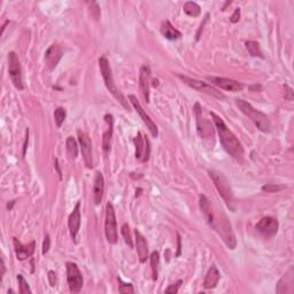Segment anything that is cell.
<instances>
[{
    "instance_id": "31",
    "label": "cell",
    "mask_w": 294,
    "mask_h": 294,
    "mask_svg": "<svg viewBox=\"0 0 294 294\" xmlns=\"http://www.w3.org/2000/svg\"><path fill=\"white\" fill-rule=\"evenodd\" d=\"M66 117H67V111L65 108L62 107L56 108L55 111H54V121H55V124L57 128H61L63 122H65Z\"/></svg>"
},
{
    "instance_id": "5",
    "label": "cell",
    "mask_w": 294,
    "mask_h": 294,
    "mask_svg": "<svg viewBox=\"0 0 294 294\" xmlns=\"http://www.w3.org/2000/svg\"><path fill=\"white\" fill-rule=\"evenodd\" d=\"M209 175H210V178H212V181L214 182V184H215L217 191H219L220 196L222 197V199L224 200V202L226 203V206L235 212L236 199H235V196H233L232 188L230 186L229 181L226 180V177L222 174V172L210 170Z\"/></svg>"
},
{
    "instance_id": "27",
    "label": "cell",
    "mask_w": 294,
    "mask_h": 294,
    "mask_svg": "<svg viewBox=\"0 0 294 294\" xmlns=\"http://www.w3.org/2000/svg\"><path fill=\"white\" fill-rule=\"evenodd\" d=\"M183 9L185 12V14H187L188 17L191 18H197L199 17L201 13V8L200 6L194 1H186L183 6Z\"/></svg>"
},
{
    "instance_id": "22",
    "label": "cell",
    "mask_w": 294,
    "mask_h": 294,
    "mask_svg": "<svg viewBox=\"0 0 294 294\" xmlns=\"http://www.w3.org/2000/svg\"><path fill=\"white\" fill-rule=\"evenodd\" d=\"M136 235V246H137V254H138L139 261L144 263L148 257V246H147L146 239L144 236L140 233L138 230L135 231Z\"/></svg>"
},
{
    "instance_id": "6",
    "label": "cell",
    "mask_w": 294,
    "mask_h": 294,
    "mask_svg": "<svg viewBox=\"0 0 294 294\" xmlns=\"http://www.w3.org/2000/svg\"><path fill=\"white\" fill-rule=\"evenodd\" d=\"M105 233H106L107 241L110 244H116L119 240L117 235V223L115 209L111 202H107L106 206V220H105Z\"/></svg>"
},
{
    "instance_id": "10",
    "label": "cell",
    "mask_w": 294,
    "mask_h": 294,
    "mask_svg": "<svg viewBox=\"0 0 294 294\" xmlns=\"http://www.w3.org/2000/svg\"><path fill=\"white\" fill-rule=\"evenodd\" d=\"M78 140H79V145H81L83 159H84L86 167L89 169L93 168V156H92L91 139L89 138V136L86 135V133L82 132V131H78Z\"/></svg>"
},
{
    "instance_id": "1",
    "label": "cell",
    "mask_w": 294,
    "mask_h": 294,
    "mask_svg": "<svg viewBox=\"0 0 294 294\" xmlns=\"http://www.w3.org/2000/svg\"><path fill=\"white\" fill-rule=\"evenodd\" d=\"M210 115H212L214 123H215L217 133H219L220 137V142L222 144L223 148L233 159L241 162L242 159H244V148H242L240 142L235 136V133L225 126L224 121L220 119V116H217L215 113H210Z\"/></svg>"
},
{
    "instance_id": "20",
    "label": "cell",
    "mask_w": 294,
    "mask_h": 294,
    "mask_svg": "<svg viewBox=\"0 0 294 294\" xmlns=\"http://www.w3.org/2000/svg\"><path fill=\"white\" fill-rule=\"evenodd\" d=\"M105 192V180L104 176L100 171H97L94 178V185H93V200L94 203L100 204L102 201V197H104Z\"/></svg>"
},
{
    "instance_id": "19",
    "label": "cell",
    "mask_w": 294,
    "mask_h": 294,
    "mask_svg": "<svg viewBox=\"0 0 294 294\" xmlns=\"http://www.w3.org/2000/svg\"><path fill=\"white\" fill-rule=\"evenodd\" d=\"M276 292L282 294V293H293L294 292V274H293V268H290L289 271L280 278V280L277 284Z\"/></svg>"
},
{
    "instance_id": "41",
    "label": "cell",
    "mask_w": 294,
    "mask_h": 294,
    "mask_svg": "<svg viewBox=\"0 0 294 294\" xmlns=\"http://www.w3.org/2000/svg\"><path fill=\"white\" fill-rule=\"evenodd\" d=\"M6 273V266H5V261L4 258H1V274H0V279L2 280V277H4V275Z\"/></svg>"
},
{
    "instance_id": "29",
    "label": "cell",
    "mask_w": 294,
    "mask_h": 294,
    "mask_svg": "<svg viewBox=\"0 0 294 294\" xmlns=\"http://www.w3.org/2000/svg\"><path fill=\"white\" fill-rule=\"evenodd\" d=\"M246 49H247L248 53L251 54L252 56H258L261 57V59H263V54H262L260 44H258L257 41H253V40L246 41Z\"/></svg>"
},
{
    "instance_id": "34",
    "label": "cell",
    "mask_w": 294,
    "mask_h": 294,
    "mask_svg": "<svg viewBox=\"0 0 294 294\" xmlns=\"http://www.w3.org/2000/svg\"><path fill=\"white\" fill-rule=\"evenodd\" d=\"M119 283H120L119 290H120L121 293H128V294H129V293H133V292H135L132 284L123 283V280L121 279V278H119Z\"/></svg>"
},
{
    "instance_id": "13",
    "label": "cell",
    "mask_w": 294,
    "mask_h": 294,
    "mask_svg": "<svg viewBox=\"0 0 294 294\" xmlns=\"http://www.w3.org/2000/svg\"><path fill=\"white\" fill-rule=\"evenodd\" d=\"M278 228H279V224H278L277 220L270 216L263 217L257 224V230L264 237H274L278 231Z\"/></svg>"
},
{
    "instance_id": "4",
    "label": "cell",
    "mask_w": 294,
    "mask_h": 294,
    "mask_svg": "<svg viewBox=\"0 0 294 294\" xmlns=\"http://www.w3.org/2000/svg\"><path fill=\"white\" fill-rule=\"evenodd\" d=\"M236 105H237L239 110H240L248 119L252 120V122L257 127L258 130L262 131V132H269L270 121L266 114L255 110L251 104H248V102L245 100H241V99H237V100H236Z\"/></svg>"
},
{
    "instance_id": "16",
    "label": "cell",
    "mask_w": 294,
    "mask_h": 294,
    "mask_svg": "<svg viewBox=\"0 0 294 294\" xmlns=\"http://www.w3.org/2000/svg\"><path fill=\"white\" fill-rule=\"evenodd\" d=\"M62 47L59 44H53L49 47L45 53V63L50 70L55 69L57 63L62 57Z\"/></svg>"
},
{
    "instance_id": "12",
    "label": "cell",
    "mask_w": 294,
    "mask_h": 294,
    "mask_svg": "<svg viewBox=\"0 0 294 294\" xmlns=\"http://www.w3.org/2000/svg\"><path fill=\"white\" fill-rule=\"evenodd\" d=\"M135 146H136V159L142 162H146L149 159V142L146 139V137L143 136L142 132L137 133L135 138Z\"/></svg>"
},
{
    "instance_id": "11",
    "label": "cell",
    "mask_w": 294,
    "mask_h": 294,
    "mask_svg": "<svg viewBox=\"0 0 294 294\" xmlns=\"http://www.w3.org/2000/svg\"><path fill=\"white\" fill-rule=\"evenodd\" d=\"M129 100H130V102H131V105H132L133 106V108H135V110H137V113H138L139 115H140V117H142V120L144 121V123L146 124L147 126V129L149 130V132H151V135L154 137V138H156V137H158V127H156V124L153 122V120L151 119V117L148 116V115H147L146 113H145V110H143V107H142V105L139 104V101H138V99H137L135 95H129Z\"/></svg>"
},
{
    "instance_id": "18",
    "label": "cell",
    "mask_w": 294,
    "mask_h": 294,
    "mask_svg": "<svg viewBox=\"0 0 294 294\" xmlns=\"http://www.w3.org/2000/svg\"><path fill=\"white\" fill-rule=\"evenodd\" d=\"M149 83H151V69L147 65H144L140 68L139 86L140 92L146 102H149Z\"/></svg>"
},
{
    "instance_id": "15",
    "label": "cell",
    "mask_w": 294,
    "mask_h": 294,
    "mask_svg": "<svg viewBox=\"0 0 294 294\" xmlns=\"http://www.w3.org/2000/svg\"><path fill=\"white\" fill-rule=\"evenodd\" d=\"M68 226L73 240L76 242L79 226H81V201H78V202L76 203L75 208H74L72 214L69 215Z\"/></svg>"
},
{
    "instance_id": "36",
    "label": "cell",
    "mask_w": 294,
    "mask_h": 294,
    "mask_svg": "<svg viewBox=\"0 0 294 294\" xmlns=\"http://www.w3.org/2000/svg\"><path fill=\"white\" fill-rule=\"evenodd\" d=\"M50 247H51V239H50V236L46 235L45 238H44V242H43V255H45L47 252L50 251Z\"/></svg>"
},
{
    "instance_id": "2",
    "label": "cell",
    "mask_w": 294,
    "mask_h": 294,
    "mask_svg": "<svg viewBox=\"0 0 294 294\" xmlns=\"http://www.w3.org/2000/svg\"><path fill=\"white\" fill-rule=\"evenodd\" d=\"M219 235L222 237L223 241L228 246L230 249H235L237 246V240H236V236L232 231V226L230 220H228L224 214L220 212L219 215L214 214L212 223L209 224Z\"/></svg>"
},
{
    "instance_id": "7",
    "label": "cell",
    "mask_w": 294,
    "mask_h": 294,
    "mask_svg": "<svg viewBox=\"0 0 294 294\" xmlns=\"http://www.w3.org/2000/svg\"><path fill=\"white\" fill-rule=\"evenodd\" d=\"M8 75L18 90H23V78H22V68L20 60L15 52L8 54Z\"/></svg>"
},
{
    "instance_id": "8",
    "label": "cell",
    "mask_w": 294,
    "mask_h": 294,
    "mask_svg": "<svg viewBox=\"0 0 294 294\" xmlns=\"http://www.w3.org/2000/svg\"><path fill=\"white\" fill-rule=\"evenodd\" d=\"M67 280L72 293H79L83 287V276L78 266L74 262H67Z\"/></svg>"
},
{
    "instance_id": "23",
    "label": "cell",
    "mask_w": 294,
    "mask_h": 294,
    "mask_svg": "<svg viewBox=\"0 0 294 294\" xmlns=\"http://www.w3.org/2000/svg\"><path fill=\"white\" fill-rule=\"evenodd\" d=\"M220 278V271H219V269H217V267L215 266V264H213V266L209 268V270H208V273H207L206 277H204L203 287L206 290L214 289V287L217 285V283H219Z\"/></svg>"
},
{
    "instance_id": "39",
    "label": "cell",
    "mask_w": 294,
    "mask_h": 294,
    "mask_svg": "<svg viewBox=\"0 0 294 294\" xmlns=\"http://www.w3.org/2000/svg\"><path fill=\"white\" fill-rule=\"evenodd\" d=\"M239 20H240V8H236L235 13L232 14V17L230 18V21H231L232 23H237Z\"/></svg>"
},
{
    "instance_id": "32",
    "label": "cell",
    "mask_w": 294,
    "mask_h": 294,
    "mask_svg": "<svg viewBox=\"0 0 294 294\" xmlns=\"http://www.w3.org/2000/svg\"><path fill=\"white\" fill-rule=\"evenodd\" d=\"M18 287H20V293L21 294H27V293H33L27 280L24 279V277L22 275H18Z\"/></svg>"
},
{
    "instance_id": "14",
    "label": "cell",
    "mask_w": 294,
    "mask_h": 294,
    "mask_svg": "<svg viewBox=\"0 0 294 294\" xmlns=\"http://www.w3.org/2000/svg\"><path fill=\"white\" fill-rule=\"evenodd\" d=\"M207 79L214 84L217 88L222 89V90L225 91H230V92H238L241 91L244 89V85L241 83H239L237 81H233V79L230 78H224V77H207Z\"/></svg>"
},
{
    "instance_id": "38",
    "label": "cell",
    "mask_w": 294,
    "mask_h": 294,
    "mask_svg": "<svg viewBox=\"0 0 294 294\" xmlns=\"http://www.w3.org/2000/svg\"><path fill=\"white\" fill-rule=\"evenodd\" d=\"M47 275H49V276H47V277H49L50 285L52 286V287H54V286L56 285V274L54 273V271L51 270V271H49V274H47Z\"/></svg>"
},
{
    "instance_id": "33",
    "label": "cell",
    "mask_w": 294,
    "mask_h": 294,
    "mask_svg": "<svg viewBox=\"0 0 294 294\" xmlns=\"http://www.w3.org/2000/svg\"><path fill=\"white\" fill-rule=\"evenodd\" d=\"M121 232H122V236L124 238V241H126V244L129 246L130 248L133 247V242L132 239H131V235H130V228L128 224H123L122 225V230H121Z\"/></svg>"
},
{
    "instance_id": "35",
    "label": "cell",
    "mask_w": 294,
    "mask_h": 294,
    "mask_svg": "<svg viewBox=\"0 0 294 294\" xmlns=\"http://www.w3.org/2000/svg\"><path fill=\"white\" fill-rule=\"evenodd\" d=\"M182 280H178V282H176L175 284H171L170 286L168 287V289H165V292L167 293H177L178 290H180V287L182 285Z\"/></svg>"
},
{
    "instance_id": "28",
    "label": "cell",
    "mask_w": 294,
    "mask_h": 294,
    "mask_svg": "<svg viewBox=\"0 0 294 294\" xmlns=\"http://www.w3.org/2000/svg\"><path fill=\"white\" fill-rule=\"evenodd\" d=\"M66 147H67V153H68L69 158L72 160H75L78 155V147L76 140L74 139V137H68L66 142Z\"/></svg>"
},
{
    "instance_id": "17",
    "label": "cell",
    "mask_w": 294,
    "mask_h": 294,
    "mask_svg": "<svg viewBox=\"0 0 294 294\" xmlns=\"http://www.w3.org/2000/svg\"><path fill=\"white\" fill-rule=\"evenodd\" d=\"M13 244H14V251L18 260L24 261L33 257L35 253V247H36V242L35 241H31L28 245H22L18 238H13Z\"/></svg>"
},
{
    "instance_id": "40",
    "label": "cell",
    "mask_w": 294,
    "mask_h": 294,
    "mask_svg": "<svg viewBox=\"0 0 294 294\" xmlns=\"http://www.w3.org/2000/svg\"><path fill=\"white\" fill-rule=\"evenodd\" d=\"M28 142H29V130L25 131V142H24V145H23V155H25V151H27Z\"/></svg>"
},
{
    "instance_id": "24",
    "label": "cell",
    "mask_w": 294,
    "mask_h": 294,
    "mask_svg": "<svg viewBox=\"0 0 294 294\" xmlns=\"http://www.w3.org/2000/svg\"><path fill=\"white\" fill-rule=\"evenodd\" d=\"M105 120L108 124V129L106 132L104 133L102 136V147H104V151L108 152L110 149V142H111V136H113V126H114V120H113V115L107 114L105 116Z\"/></svg>"
},
{
    "instance_id": "9",
    "label": "cell",
    "mask_w": 294,
    "mask_h": 294,
    "mask_svg": "<svg viewBox=\"0 0 294 294\" xmlns=\"http://www.w3.org/2000/svg\"><path fill=\"white\" fill-rule=\"evenodd\" d=\"M178 77H180L182 81H183L185 84H187L188 86H191V88L194 89V90L202 92V93H207L209 95H213V97L216 98H225V95L223 93H220V92L217 90V89L214 88L208 83H204L202 81H199V79H194L191 77H187V76H183V75H178Z\"/></svg>"
},
{
    "instance_id": "37",
    "label": "cell",
    "mask_w": 294,
    "mask_h": 294,
    "mask_svg": "<svg viewBox=\"0 0 294 294\" xmlns=\"http://www.w3.org/2000/svg\"><path fill=\"white\" fill-rule=\"evenodd\" d=\"M284 186H277V185H264L262 186V190L267 191V192H275V191L283 190Z\"/></svg>"
},
{
    "instance_id": "42",
    "label": "cell",
    "mask_w": 294,
    "mask_h": 294,
    "mask_svg": "<svg viewBox=\"0 0 294 294\" xmlns=\"http://www.w3.org/2000/svg\"><path fill=\"white\" fill-rule=\"evenodd\" d=\"M14 203H15V201H11V203H8V204H7V208H8L9 210H11V209H12V207H13V204H14Z\"/></svg>"
},
{
    "instance_id": "25",
    "label": "cell",
    "mask_w": 294,
    "mask_h": 294,
    "mask_svg": "<svg viewBox=\"0 0 294 294\" xmlns=\"http://www.w3.org/2000/svg\"><path fill=\"white\" fill-rule=\"evenodd\" d=\"M161 34L164 35L165 38H167L169 40H177L182 37L181 31H178L169 21L162 22Z\"/></svg>"
},
{
    "instance_id": "21",
    "label": "cell",
    "mask_w": 294,
    "mask_h": 294,
    "mask_svg": "<svg viewBox=\"0 0 294 294\" xmlns=\"http://www.w3.org/2000/svg\"><path fill=\"white\" fill-rule=\"evenodd\" d=\"M194 110H196V116H197V124H198V132H199V135L201 137H206L207 135H210L212 133L213 135V130H210L212 128L208 123L204 121V119H202V113H201V107L200 105L197 104L194 105Z\"/></svg>"
},
{
    "instance_id": "3",
    "label": "cell",
    "mask_w": 294,
    "mask_h": 294,
    "mask_svg": "<svg viewBox=\"0 0 294 294\" xmlns=\"http://www.w3.org/2000/svg\"><path fill=\"white\" fill-rule=\"evenodd\" d=\"M99 68H100L101 75H102V77H104L105 84H106L108 91H110V93L114 95V98L116 99V100L119 101L120 104L122 105L124 108H126L127 110H130L129 101H127V99L122 94V92H121L119 89H117V86L115 85L114 77H113V74H111L110 62H108L106 56H101L100 59H99Z\"/></svg>"
},
{
    "instance_id": "26",
    "label": "cell",
    "mask_w": 294,
    "mask_h": 294,
    "mask_svg": "<svg viewBox=\"0 0 294 294\" xmlns=\"http://www.w3.org/2000/svg\"><path fill=\"white\" fill-rule=\"evenodd\" d=\"M199 206H200L201 213L203 214L204 219L207 220L208 224H210L213 220L214 212L212 208V204H210V201L207 199V197L203 196V194H200V197H199Z\"/></svg>"
},
{
    "instance_id": "30",
    "label": "cell",
    "mask_w": 294,
    "mask_h": 294,
    "mask_svg": "<svg viewBox=\"0 0 294 294\" xmlns=\"http://www.w3.org/2000/svg\"><path fill=\"white\" fill-rule=\"evenodd\" d=\"M159 261L160 257L158 252H153L151 255V269H152V276L153 279L156 280L159 276Z\"/></svg>"
}]
</instances>
